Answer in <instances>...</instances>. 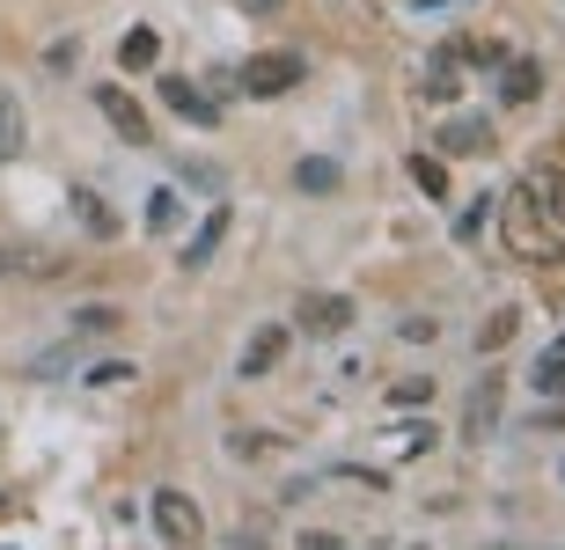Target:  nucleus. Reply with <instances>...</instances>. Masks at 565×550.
Wrapping results in <instances>:
<instances>
[{
  "instance_id": "1",
  "label": "nucleus",
  "mask_w": 565,
  "mask_h": 550,
  "mask_svg": "<svg viewBox=\"0 0 565 550\" xmlns=\"http://www.w3.org/2000/svg\"><path fill=\"white\" fill-rule=\"evenodd\" d=\"M500 235L507 250L522 265H565V176L558 170H536L500 198Z\"/></svg>"
},
{
  "instance_id": "2",
  "label": "nucleus",
  "mask_w": 565,
  "mask_h": 550,
  "mask_svg": "<svg viewBox=\"0 0 565 550\" xmlns=\"http://www.w3.org/2000/svg\"><path fill=\"white\" fill-rule=\"evenodd\" d=\"M301 52H257V60H243V74H235V88L243 96H287V88H301Z\"/></svg>"
},
{
  "instance_id": "3",
  "label": "nucleus",
  "mask_w": 565,
  "mask_h": 550,
  "mask_svg": "<svg viewBox=\"0 0 565 550\" xmlns=\"http://www.w3.org/2000/svg\"><path fill=\"white\" fill-rule=\"evenodd\" d=\"M147 514H154V536H169V543H199L206 536V514H199V499L177 485H162L154 499H147Z\"/></svg>"
},
{
  "instance_id": "4",
  "label": "nucleus",
  "mask_w": 565,
  "mask_h": 550,
  "mask_svg": "<svg viewBox=\"0 0 565 550\" xmlns=\"http://www.w3.org/2000/svg\"><path fill=\"white\" fill-rule=\"evenodd\" d=\"M96 110H104V118H110V132H118L126 148H147V140H154V126H147L140 96H126V88H118V82H104V88H96Z\"/></svg>"
},
{
  "instance_id": "5",
  "label": "nucleus",
  "mask_w": 565,
  "mask_h": 550,
  "mask_svg": "<svg viewBox=\"0 0 565 550\" xmlns=\"http://www.w3.org/2000/svg\"><path fill=\"white\" fill-rule=\"evenodd\" d=\"M294 331L338 338V331H353V301H345V294H301V301H294Z\"/></svg>"
},
{
  "instance_id": "6",
  "label": "nucleus",
  "mask_w": 565,
  "mask_h": 550,
  "mask_svg": "<svg viewBox=\"0 0 565 550\" xmlns=\"http://www.w3.org/2000/svg\"><path fill=\"white\" fill-rule=\"evenodd\" d=\"M0 279H66V257L44 242H0Z\"/></svg>"
},
{
  "instance_id": "7",
  "label": "nucleus",
  "mask_w": 565,
  "mask_h": 550,
  "mask_svg": "<svg viewBox=\"0 0 565 550\" xmlns=\"http://www.w3.org/2000/svg\"><path fill=\"white\" fill-rule=\"evenodd\" d=\"M22 148H30V118H22V96L0 82V162H15Z\"/></svg>"
},
{
  "instance_id": "8",
  "label": "nucleus",
  "mask_w": 565,
  "mask_h": 550,
  "mask_svg": "<svg viewBox=\"0 0 565 550\" xmlns=\"http://www.w3.org/2000/svg\"><path fill=\"white\" fill-rule=\"evenodd\" d=\"M500 96L507 104H536V96H544V66L536 60H507L500 66Z\"/></svg>"
},
{
  "instance_id": "9",
  "label": "nucleus",
  "mask_w": 565,
  "mask_h": 550,
  "mask_svg": "<svg viewBox=\"0 0 565 550\" xmlns=\"http://www.w3.org/2000/svg\"><path fill=\"white\" fill-rule=\"evenodd\" d=\"M162 96H169V110H177V118H191V126H221V104H206V96H199L191 82H177V74L162 82Z\"/></svg>"
},
{
  "instance_id": "10",
  "label": "nucleus",
  "mask_w": 565,
  "mask_h": 550,
  "mask_svg": "<svg viewBox=\"0 0 565 550\" xmlns=\"http://www.w3.org/2000/svg\"><path fill=\"white\" fill-rule=\"evenodd\" d=\"M287 338H294V331L265 323V331H257V338L243 345V375H273V367H279V353H287Z\"/></svg>"
},
{
  "instance_id": "11",
  "label": "nucleus",
  "mask_w": 565,
  "mask_h": 550,
  "mask_svg": "<svg viewBox=\"0 0 565 550\" xmlns=\"http://www.w3.org/2000/svg\"><path fill=\"white\" fill-rule=\"evenodd\" d=\"M492 148V126L484 118H448L440 126V154H484Z\"/></svg>"
},
{
  "instance_id": "12",
  "label": "nucleus",
  "mask_w": 565,
  "mask_h": 550,
  "mask_svg": "<svg viewBox=\"0 0 565 550\" xmlns=\"http://www.w3.org/2000/svg\"><path fill=\"white\" fill-rule=\"evenodd\" d=\"M456 96H462V60L440 52V60L426 66V104H456Z\"/></svg>"
},
{
  "instance_id": "13",
  "label": "nucleus",
  "mask_w": 565,
  "mask_h": 550,
  "mask_svg": "<svg viewBox=\"0 0 565 550\" xmlns=\"http://www.w3.org/2000/svg\"><path fill=\"white\" fill-rule=\"evenodd\" d=\"M514 331H522V309H492V316H484V331H478V353H507V345H514Z\"/></svg>"
},
{
  "instance_id": "14",
  "label": "nucleus",
  "mask_w": 565,
  "mask_h": 550,
  "mask_svg": "<svg viewBox=\"0 0 565 550\" xmlns=\"http://www.w3.org/2000/svg\"><path fill=\"white\" fill-rule=\"evenodd\" d=\"M221 235H228V213H206V228H199V235L184 242V265H191V272H199V265H206V257L221 250Z\"/></svg>"
},
{
  "instance_id": "15",
  "label": "nucleus",
  "mask_w": 565,
  "mask_h": 550,
  "mask_svg": "<svg viewBox=\"0 0 565 550\" xmlns=\"http://www.w3.org/2000/svg\"><path fill=\"white\" fill-rule=\"evenodd\" d=\"M74 213H82V228H88V235H104V242L118 235V213H110L96 191H74Z\"/></svg>"
},
{
  "instance_id": "16",
  "label": "nucleus",
  "mask_w": 565,
  "mask_h": 550,
  "mask_svg": "<svg viewBox=\"0 0 565 550\" xmlns=\"http://www.w3.org/2000/svg\"><path fill=\"white\" fill-rule=\"evenodd\" d=\"M536 389H544V397H565V331L551 338L544 360H536Z\"/></svg>"
},
{
  "instance_id": "17",
  "label": "nucleus",
  "mask_w": 565,
  "mask_h": 550,
  "mask_svg": "<svg viewBox=\"0 0 565 550\" xmlns=\"http://www.w3.org/2000/svg\"><path fill=\"white\" fill-rule=\"evenodd\" d=\"M118 60H126V66H154V60H162V37H154V30H126Z\"/></svg>"
},
{
  "instance_id": "18",
  "label": "nucleus",
  "mask_w": 565,
  "mask_h": 550,
  "mask_svg": "<svg viewBox=\"0 0 565 550\" xmlns=\"http://www.w3.org/2000/svg\"><path fill=\"white\" fill-rule=\"evenodd\" d=\"M412 184H419L426 198H448V170H440L434 154H412Z\"/></svg>"
},
{
  "instance_id": "19",
  "label": "nucleus",
  "mask_w": 565,
  "mask_h": 550,
  "mask_svg": "<svg viewBox=\"0 0 565 550\" xmlns=\"http://www.w3.org/2000/svg\"><path fill=\"white\" fill-rule=\"evenodd\" d=\"M456 60H470V66H507V44L500 37H470V44H456Z\"/></svg>"
},
{
  "instance_id": "20",
  "label": "nucleus",
  "mask_w": 565,
  "mask_h": 550,
  "mask_svg": "<svg viewBox=\"0 0 565 550\" xmlns=\"http://www.w3.org/2000/svg\"><path fill=\"white\" fill-rule=\"evenodd\" d=\"M492 419H500V381H484V389H478V403H470V433H484Z\"/></svg>"
},
{
  "instance_id": "21",
  "label": "nucleus",
  "mask_w": 565,
  "mask_h": 550,
  "mask_svg": "<svg viewBox=\"0 0 565 550\" xmlns=\"http://www.w3.org/2000/svg\"><path fill=\"white\" fill-rule=\"evenodd\" d=\"M294 184H301V191H331L338 184V162H301V170H294Z\"/></svg>"
},
{
  "instance_id": "22",
  "label": "nucleus",
  "mask_w": 565,
  "mask_h": 550,
  "mask_svg": "<svg viewBox=\"0 0 565 550\" xmlns=\"http://www.w3.org/2000/svg\"><path fill=\"white\" fill-rule=\"evenodd\" d=\"M147 228H154V235L177 228V198H169V191H154V198H147Z\"/></svg>"
},
{
  "instance_id": "23",
  "label": "nucleus",
  "mask_w": 565,
  "mask_h": 550,
  "mask_svg": "<svg viewBox=\"0 0 565 550\" xmlns=\"http://www.w3.org/2000/svg\"><path fill=\"white\" fill-rule=\"evenodd\" d=\"M426 397H434V381H419V375H412V381H397V389H390V403H404V411H419Z\"/></svg>"
},
{
  "instance_id": "24",
  "label": "nucleus",
  "mask_w": 565,
  "mask_h": 550,
  "mask_svg": "<svg viewBox=\"0 0 565 550\" xmlns=\"http://www.w3.org/2000/svg\"><path fill=\"white\" fill-rule=\"evenodd\" d=\"M74 331H82V338H96V331H118V309H82V316H74Z\"/></svg>"
},
{
  "instance_id": "25",
  "label": "nucleus",
  "mask_w": 565,
  "mask_h": 550,
  "mask_svg": "<svg viewBox=\"0 0 565 550\" xmlns=\"http://www.w3.org/2000/svg\"><path fill=\"white\" fill-rule=\"evenodd\" d=\"M235 8H250V15H279L287 0H235Z\"/></svg>"
},
{
  "instance_id": "26",
  "label": "nucleus",
  "mask_w": 565,
  "mask_h": 550,
  "mask_svg": "<svg viewBox=\"0 0 565 550\" xmlns=\"http://www.w3.org/2000/svg\"><path fill=\"white\" fill-rule=\"evenodd\" d=\"M0 514H8V499H0Z\"/></svg>"
}]
</instances>
